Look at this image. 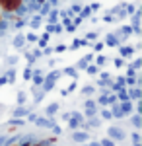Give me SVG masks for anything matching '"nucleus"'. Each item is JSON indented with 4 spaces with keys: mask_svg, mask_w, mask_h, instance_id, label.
Here are the masks:
<instances>
[{
    "mask_svg": "<svg viewBox=\"0 0 142 146\" xmlns=\"http://www.w3.org/2000/svg\"><path fill=\"white\" fill-rule=\"evenodd\" d=\"M22 6V0H0V8L6 12H16Z\"/></svg>",
    "mask_w": 142,
    "mask_h": 146,
    "instance_id": "f257e3e1",
    "label": "nucleus"
}]
</instances>
